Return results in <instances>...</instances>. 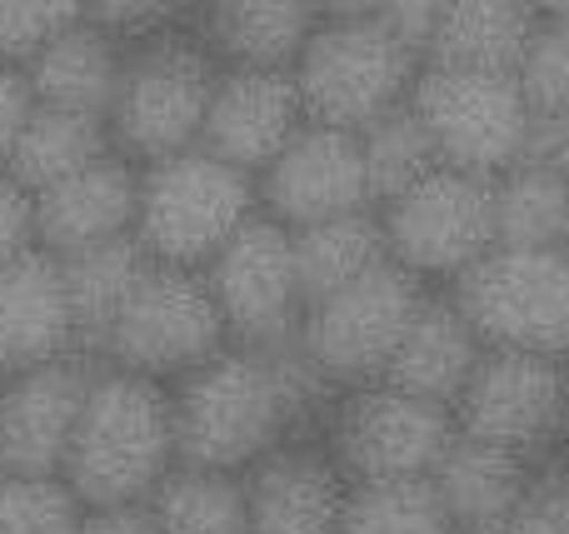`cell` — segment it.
I'll list each match as a JSON object with an SVG mask.
<instances>
[{"label":"cell","mask_w":569,"mask_h":534,"mask_svg":"<svg viewBox=\"0 0 569 534\" xmlns=\"http://www.w3.org/2000/svg\"><path fill=\"white\" fill-rule=\"evenodd\" d=\"M120 66H126V50L90 16H80L26 66V85L30 100L46 110H76V115L106 120L120 85Z\"/></svg>","instance_id":"7402d4cb"},{"label":"cell","mask_w":569,"mask_h":534,"mask_svg":"<svg viewBox=\"0 0 569 534\" xmlns=\"http://www.w3.org/2000/svg\"><path fill=\"white\" fill-rule=\"evenodd\" d=\"M80 16L86 6L76 0H0V66L26 70Z\"/></svg>","instance_id":"836d02e7"},{"label":"cell","mask_w":569,"mask_h":534,"mask_svg":"<svg viewBox=\"0 0 569 534\" xmlns=\"http://www.w3.org/2000/svg\"><path fill=\"white\" fill-rule=\"evenodd\" d=\"M445 295L485 350L569 360V260L560 250H490Z\"/></svg>","instance_id":"30bf717a"},{"label":"cell","mask_w":569,"mask_h":534,"mask_svg":"<svg viewBox=\"0 0 569 534\" xmlns=\"http://www.w3.org/2000/svg\"><path fill=\"white\" fill-rule=\"evenodd\" d=\"M360 160H365V175H370L375 210H380L385 200L405 195L410 185H420L430 170H440L435 140H430V130H425V120L415 115L410 100L360 130Z\"/></svg>","instance_id":"f546056e"},{"label":"cell","mask_w":569,"mask_h":534,"mask_svg":"<svg viewBox=\"0 0 569 534\" xmlns=\"http://www.w3.org/2000/svg\"><path fill=\"white\" fill-rule=\"evenodd\" d=\"M565 445H569V360H565Z\"/></svg>","instance_id":"b9f144b4"},{"label":"cell","mask_w":569,"mask_h":534,"mask_svg":"<svg viewBox=\"0 0 569 534\" xmlns=\"http://www.w3.org/2000/svg\"><path fill=\"white\" fill-rule=\"evenodd\" d=\"M220 350H230V335L206 275L150 260L146 280L136 285V295L126 300V310L116 315V325L106 330L90 360L146 375L156 385H180L200 365H210Z\"/></svg>","instance_id":"ba28073f"},{"label":"cell","mask_w":569,"mask_h":534,"mask_svg":"<svg viewBox=\"0 0 569 534\" xmlns=\"http://www.w3.org/2000/svg\"><path fill=\"white\" fill-rule=\"evenodd\" d=\"M260 190V215H270L284 230L320 225L335 215H355V210H375L370 175L360 160V135L335 125H315L305 120V130L266 165V175L256 180Z\"/></svg>","instance_id":"5bb4252c"},{"label":"cell","mask_w":569,"mask_h":534,"mask_svg":"<svg viewBox=\"0 0 569 534\" xmlns=\"http://www.w3.org/2000/svg\"><path fill=\"white\" fill-rule=\"evenodd\" d=\"M96 360L66 355L0 380V475L60 480Z\"/></svg>","instance_id":"9a60e30c"},{"label":"cell","mask_w":569,"mask_h":534,"mask_svg":"<svg viewBox=\"0 0 569 534\" xmlns=\"http://www.w3.org/2000/svg\"><path fill=\"white\" fill-rule=\"evenodd\" d=\"M545 16L560 20V26H569V0H555V6H545Z\"/></svg>","instance_id":"60d3db41"},{"label":"cell","mask_w":569,"mask_h":534,"mask_svg":"<svg viewBox=\"0 0 569 534\" xmlns=\"http://www.w3.org/2000/svg\"><path fill=\"white\" fill-rule=\"evenodd\" d=\"M176 465L180 450L170 385L96 365L76 435H70L66 470H60V480L86 505V515L146 505Z\"/></svg>","instance_id":"7a4b0ae2"},{"label":"cell","mask_w":569,"mask_h":534,"mask_svg":"<svg viewBox=\"0 0 569 534\" xmlns=\"http://www.w3.org/2000/svg\"><path fill=\"white\" fill-rule=\"evenodd\" d=\"M66 355H80L66 275H60L56 255L30 250V255L0 265V380Z\"/></svg>","instance_id":"d6986e66"},{"label":"cell","mask_w":569,"mask_h":534,"mask_svg":"<svg viewBox=\"0 0 569 534\" xmlns=\"http://www.w3.org/2000/svg\"><path fill=\"white\" fill-rule=\"evenodd\" d=\"M295 245V270L305 285V305L330 290L360 280L365 270H375L385 255V230H380V210H355V215H335L320 225L290 230Z\"/></svg>","instance_id":"f1b7e54d"},{"label":"cell","mask_w":569,"mask_h":534,"mask_svg":"<svg viewBox=\"0 0 569 534\" xmlns=\"http://www.w3.org/2000/svg\"><path fill=\"white\" fill-rule=\"evenodd\" d=\"M430 290L415 275H405L395 260H380L360 280L310 300L295 335V355L310 365V375L325 390H360L385 380L415 310Z\"/></svg>","instance_id":"52a82bcc"},{"label":"cell","mask_w":569,"mask_h":534,"mask_svg":"<svg viewBox=\"0 0 569 534\" xmlns=\"http://www.w3.org/2000/svg\"><path fill=\"white\" fill-rule=\"evenodd\" d=\"M140 210V165L110 150L106 160L86 165L80 175L36 195V245L56 260H70L80 250L110 245L136 235Z\"/></svg>","instance_id":"e0dca14e"},{"label":"cell","mask_w":569,"mask_h":534,"mask_svg":"<svg viewBox=\"0 0 569 534\" xmlns=\"http://www.w3.org/2000/svg\"><path fill=\"white\" fill-rule=\"evenodd\" d=\"M520 534H569V445L550 450L530 465L520 510H515Z\"/></svg>","instance_id":"e575fe53"},{"label":"cell","mask_w":569,"mask_h":534,"mask_svg":"<svg viewBox=\"0 0 569 534\" xmlns=\"http://www.w3.org/2000/svg\"><path fill=\"white\" fill-rule=\"evenodd\" d=\"M425 60L385 26L380 6L320 10L300 60L290 66L305 120L360 135L395 105H405Z\"/></svg>","instance_id":"3957f363"},{"label":"cell","mask_w":569,"mask_h":534,"mask_svg":"<svg viewBox=\"0 0 569 534\" xmlns=\"http://www.w3.org/2000/svg\"><path fill=\"white\" fill-rule=\"evenodd\" d=\"M86 505L66 480L0 475V534H80Z\"/></svg>","instance_id":"1f68e13d"},{"label":"cell","mask_w":569,"mask_h":534,"mask_svg":"<svg viewBox=\"0 0 569 534\" xmlns=\"http://www.w3.org/2000/svg\"><path fill=\"white\" fill-rule=\"evenodd\" d=\"M410 105L430 130L440 165L450 170L500 180L505 170L540 155V120L510 70L425 66Z\"/></svg>","instance_id":"8992f818"},{"label":"cell","mask_w":569,"mask_h":534,"mask_svg":"<svg viewBox=\"0 0 569 534\" xmlns=\"http://www.w3.org/2000/svg\"><path fill=\"white\" fill-rule=\"evenodd\" d=\"M495 250H560L569 235V180L545 155L490 180Z\"/></svg>","instance_id":"484cf974"},{"label":"cell","mask_w":569,"mask_h":534,"mask_svg":"<svg viewBox=\"0 0 569 534\" xmlns=\"http://www.w3.org/2000/svg\"><path fill=\"white\" fill-rule=\"evenodd\" d=\"M385 255L425 290H450L495 250L490 180L465 170H430L420 185L380 205Z\"/></svg>","instance_id":"8fae6325"},{"label":"cell","mask_w":569,"mask_h":534,"mask_svg":"<svg viewBox=\"0 0 569 534\" xmlns=\"http://www.w3.org/2000/svg\"><path fill=\"white\" fill-rule=\"evenodd\" d=\"M206 285L226 320L230 345L240 350H290L305 320V285L295 270L290 230L256 215L206 270Z\"/></svg>","instance_id":"7c38bea8"},{"label":"cell","mask_w":569,"mask_h":534,"mask_svg":"<svg viewBox=\"0 0 569 534\" xmlns=\"http://www.w3.org/2000/svg\"><path fill=\"white\" fill-rule=\"evenodd\" d=\"M220 66L200 46L190 20L156 40L130 46L106 115L116 155H126L130 165H156V160H170L180 150H196Z\"/></svg>","instance_id":"277c9868"},{"label":"cell","mask_w":569,"mask_h":534,"mask_svg":"<svg viewBox=\"0 0 569 534\" xmlns=\"http://www.w3.org/2000/svg\"><path fill=\"white\" fill-rule=\"evenodd\" d=\"M515 85H520L525 105L535 110L540 125H550L555 115L569 110V26L545 16V6H540V26H535L530 46H525L520 66H515Z\"/></svg>","instance_id":"d6a6232c"},{"label":"cell","mask_w":569,"mask_h":534,"mask_svg":"<svg viewBox=\"0 0 569 534\" xmlns=\"http://www.w3.org/2000/svg\"><path fill=\"white\" fill-rule=\"evenodd\" d=\"M300 130L305 105L290 70H220L216 90H210L200 150L260 180Z\"/></svg>","instance_id":"2e32d148"},{"label":"cell","mask_w":569,"mask_h":534,"mask_svg":"<svg viewBox=\"0 0 569 534\" xmlns=\"http://www.w3.org/2000/svg\"><path fill=\"white\" fill-rule=\"evenodd\" d=\"M450 415L460 435L500 445L520 460H540L565 445V365L485 350Z\"/></svg>","instance_id":"4fadbf2b"},{"label":"cell","mask_w":569,"mask_h":534,"mask_svg":"<svg viewBox=\"0 0 569 534\" xmlns=\"http://www.w3.org/2000/svg\"><path fill=\"white\" fill-rule=\"evenodd\" d=\"M146 515L160 534H250L246 475L176 465L146 500Z\"/></svg>","instance_id":"83f0119b"},{"label":"cell","mask_w":569,"mask_h":534,"mask_svg":"<svg viewBox=\"0 0 569 534\" xmlns=\"http://www.w3.org/2000/svg\"><path fill=\"white\" fill-rule=\"evenodd\" d=\"M146 270H150V255L136 245V235L110 240V245L80 250V255L60 260L80 355H96V345L106 340V330L116 325V315L126 310V300L136 295V285L146 280Z\"/></svg>","instance_id":"d4e9b609"},{"label":"cell","mask_w":569,"mask_h":534,"mask_svg":"<svg viewBox=\"0 0 569 534\" xmlns=\"http://www.w3.org/2000/svg\"><path fill=\"white\" fill-rule=\"evenodd\" d=\"M36 245V195L10 170H0V265L30 255Z\"/></svg>","instance_id":"d590c367"},{"label":"cell","mask_w":569,"mask_h":534,"mask_svg":"<svg viewBox=\"0 0 569 534\" xmlns=\"http://www.w3.org/2000/svg\"><path fill=\"white\" fill-rule=\"evenodd\" d=\"M315 440L325 445V455L340 465V475L350 485L430 480L455 440V415L375 380V385L360 390H340L325 405Z\"/></svg>","instance_id":"9c48e42d"},{"label":"cell","mask_w":569,"mask_h":534,"mask_svg":"<svg viewBox=\"0 0 569 534\" xmlns=\"http://www.w3.org/2000/svg\"><path fill=\"white\" fill-rule=\"evenodd\" d=\"M320 10L305 0H210L190 10L200 46L220 70H290Z\"/></svg>","instance_id":"44dd1931"},{"label":"cell","mask_w":569,"mask_h":534,"mask_svg":"<svg viewBox=\"0 0 569 534\" xmlns=\"http://www.w3.org/2000/svg\"><path fill=\"white\" fill-rule=\"evenodd\" d=\"M540 155L569 180V110L565 115H555L550 125H540Z\"/></svg>","instance_id":"f35d334b"},{"label":"cell","mask_w":569,"mask_h":534,"mask_svg":"<svg viewBox=\"0 0 569 534\" xmlns=\"http://www.w3.org/2000/svg\"><path fill=\"white\" fill-rule=\"evenodd\" d=\"M340 534H455L430 480H380L350 485Z\"/></svg>","instance_id":"4dcf8cb0"},{"label":"cell","mask_w":569,"mask_h":534,"mask_svg":"<svg viewBox=\"0 0 569 534\" xmlns=\"http://www.w3.org/2000/svg\"><path fill=\"white\" fill-rule=\"evenodd\" d=\"M535 460H520L500 445H485L455 430L450 450L440 455L430 485L440 495L445 515L455 530H475V525H505L515 520L525 495V480H530Z\"/></svg>","instance_id":"603a6c76"},{"label":"cell","mask_w":569,"mask_h":534,"mask_svg":"<svg viewBox=\"0 0 569 534\" xmlns=\"http://www.w3.org/2000/svg\"><path fill=\"white\" fill-rule=\"evenodd\" d=\"M256 215V180L200 145L156 160V165H140L136 245L156 265L206 270Z\"/></svg>","instance_id":"5b68a950"},{"label":"cell","mask_w":569,"mask_h":534,"mask_svg":"<svg viewBox=\"0 0 569 534\" xmlns=\"http://www.w3.org/2000/svg\"><path fill=\"white\" fill-rule=\"evenodd\" d=\"M350 480L315 435L290 440L246 470L250 534H340Z\"/></svg>","instance_id":"ac0fdd59"},{"label":"cell","mask_w":569,"mask_h":534,"mask_svg":"<svg viewBox=\"0 0 569 534\" xmlns=\"http://www.w3.org/2000/svg\"><path fill=\"white\" fill-rule=\"evenodd\" d=\"M80 534H160V530L146 515V505H136V510H96V515H86Z\"/></svg>","instance_id":"74e56055"},{"label":"cell","mask_w":569,"mask_h":534,"mask_svg":"<svg viewBox=\"0 0 569 534\" xmlns=\"http://www.w3.org/2000/svg\"><path fill=\"white\" fill-rule=\"evenodd\" d=\"M480 360H485V345L470 330V320L460 315V305L445 290H430L420 300V310H415L390 370H385V385L405 390V395L425 400V405L455 410V400L465 395Z\"/></svg>","instance_id":"ffe728a7"},{"label":"cell","mask_w":569,"mask_h":534,"mask_svg":"<svg viewBox=\"0 0 569 534\" xmlns=\"http://www.w3.org/2000/svg\"><path fill=\"white\" fill-rule=\"evenodd\" d=\"M560 255H565V260H569V235H565V245H560Z\"/></svg>","instance_id":"7bdbcfd3"},{"label":"cell","mask_w":569,"mask_h":534,"mask_svg":"<svg viewBox=\"0 0 569 534\" xmlns=\"http://www.w3.org/2000/svg\"><path fill=\"white\" fill-rule=\"evenodd\" d=\"M30 110H36V100H30L26 70L0 66V170L10 165V150H16V140H20V130H26Z\"/></svg>","instance_id":"8d00e7d4"},{"label":"cell","mask_w":569,"mask_h":534,"mask_svg":"<svg viewBox=\"0 0 569 534\" xmlns=\"http://www.w3.org/2000/svg\"><path fill=\"white\" fill-rule=\"evenodd\" d=\"M110 125L96 115H76V110H46L36 105L26 120V130H20L16 150H10V175L20 180V185L30 190V195H40V190L60 185V180L80 175L86 165H96V160L110 155Z\"/></svg>","instance_id":"4316f807"},{"label":"cell","mask_w":569,"mask_h":534,"mask_svg":"<svg viewBox=\"0 0 569 534\" xmlns=\"http://www.w3.org/2000/svg\"><path fill=\"white\" fill-rule=\"evenodd\" d=\"M535 26H540V6L530 0H440L425 66L510 70L515 75Z\"/></svg>","instance_id":"cb8c5ba5"},{"label":"cell","mask_w":569,"mask_h":534,"mask_svg":"<svg viewBox=\"0 0 569 534\" xmlns=\"http://www.w3.org/2000/svg\"><path fill=\"white\" fill-rule=\"evenodd\" d=\"M455 534H520V530H515V520H505V525H475V530H455Z\"/></svg>","instance_id":"ab89813d"},{"label":"cell","mask_w":569,"mask_h":534,"mask_svg":"<svg viewBox=\"0 0 569 534\" xmlns=\"http://www.w3.org/2000/svg\"><path fill=\"white\" fill-rule=\"evenodd\" d=\"M180 465L246 475L290 440L315 435L335 390L290 350H220L210 365L170 385Z\"/></svg>","instance_id":"6da1fadb"}]
</instances>
